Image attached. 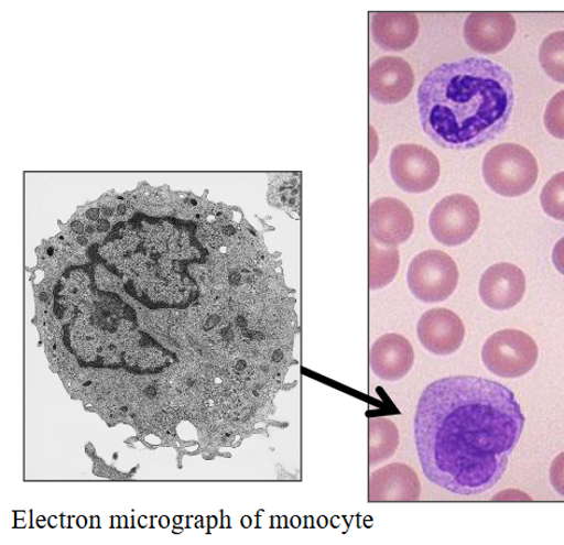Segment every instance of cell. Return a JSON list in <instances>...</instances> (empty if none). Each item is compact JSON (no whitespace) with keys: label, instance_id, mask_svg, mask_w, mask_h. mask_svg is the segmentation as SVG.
Masks as SVG:
<instances>
[{"label":"cell","instance_id":"obj_22","mask_svg":"<svg viewBox=\"0 0 564 545\" xmlns=\"http://www.w3.org/2000/svg\"><path fill=\"white\" fill-rule=\"evenodd\" d=\"M550 482L555 491L564 497V453L558 455L550 467Z\"/></svg>","mask_w":564,"mask_h":545},{"label":"cell","instance_id":"obj_15","mask_svg":"<svg viewBox=\"0 0 564 545\" xmlns=\"http://www.w3.org/2000/svg\"><path fill=\"white\" fill-rule=\"evenodd\" d=\"M419 31V20L413 12H377L372 17L373 41L386 52L411 48L415 44Z\"/></svg>","mask_w":564,"mask_h":545},{"label":"cell","instance_id":"obj_30","mask_svg":"<svg viewBox=\"0 0 564 545\" xmlns=\"http://www.w3.org/2000/svg\"><path fill=\"white\" fill-rule=\"evenodd\" d=\"M112 212H115V211H112V208H110V207H104V208H102V215H104L105 217H110V216H112Z\"/></svg>","mask_w":564,"mask_h":545},{"label":"cell","instance_id":"obj_33","mask_svg":"<svg viewBox=\"0 0 564 545\" xmlns=\"http://www.w3.org/2000/svg\"><path fill=\"white\" fill-rule=\"evenodd\" d=\"M55 314H56V315H58L59 317H62V316H63L62 307L56 306V307H55Z\"/></svg>","mask_w":564,"mask_h":545},{"label":"cell","instance_id":"obj_7","mask_svg":"<svg viewBox=\"0 0 564 545\" xmlns=\"http://www.w3.org/2000/svg\"><path fill=\"white\" fill-rule=\"evenodd\" d=\"M390 174L394 185L408 194H422L438 184L441 163L425 146L400 144L390 155Z\"/></svg>","mask_w":564,"mask_h":545},{"label":"cell","instance_id":"obj_17","mask_svg":"<svg viewBox=\"0 0 564 545\" xmlns=\"http://www.w3.org/2000/svg\"><path fill=\"white\" fill-rule=\"evenodd\" d=\"M369 253V287L371 291L382 290L389 286L399 273V250L379 246L370 239Z\"/></svg>","mask_w":564,"mask_h":545},{"label":"cell","instance_id":"obj_36","mask_svg":"<svg viewBox=\"0 0 564 545\" xmlns=\"http://www.w3.org/2000/svg\"><path fill=\"white\" fill-rule=\"evenodd\" d=\"M180 521H181V519H180V516H177V519H175V523L180 524Z\"/></svg>","mask_w":564,"mask_h":545},{"label":"cell","instance_id":"obj_4","mask_svg":"<svg viewBox=\"0 0 564 545\" xmlns=\"http://www.w3.org/2000/svg\"><path fill=\"white\" fill-rule=\"evenodd\" d=\"M459 272L456 262L442 250H426L409 264L406 284L412 295L426 304L442 303L454 295Z\"/></svg>","mask_w":564,"mask_h":545},{"label":"cell","instance_id":"obj_1","mask_svg":"<svg viewBox=\"0 0 564 545\" xmlns=\"http://www.w3.org/2000/svg\"><path fill=\"white\" fill-rule=\"evenodd\" d=\"M525 426L513 391L481 377H447L419 400L414 437L426 479L458 495L489 491L503 477Z\"/></svg>","mask_w":564,"mask_h":545},{"label":"cell","instance_id":"obj_13","mask_svg":"<svg viewBox=\"0 0 564 545\" xmlns=\"http://www.w3.org/2000/svg\"><path fill=\"white\" fill-rule=\"evenodd\" d=\"M415 362L413 345L403 335L389 333L370 349V368L377 379L399 382L412 371Z\"/></svg>","mask_w":564,"mask_h":545},{"label":"cell","instance_id":"obj_24","mask_svg":"<svg viewBox=\"0 0 564 545\" xmlns=\"http://www.w3.org/2000/svg\"><path fill=\"white\" fill-rule=\"evenodd\" d=\"M109 228H110V224L108 220H106V219L97 220V224H96L97 231L107 232L109 230Z\"/></svg>","mask_w":564,"mask_h":545},{"label":"cell","instance_id":"obj_31","mask_svg":"<svg viewBox=\"0 0 564 545\" xmlns=\"http://www.w3.org/2000/svg\"><path fill=\"white\" fill-rule=\"evenodd\" d=\"M126 212H127V207H126V205H119V207H118V214H119L120 216H123V215H126Z\"/></svg>","mask_w":564,"mask_h":545},{"label":"cell","instance_id":"obj_25","mask_svg":"<svg viewBox=\"0 0 564 545\" xmlns=\"http://www.w3.org/2000/svg\"><path fill=\"white\" fill-rule=\"evenodd\" d=\"M87 217L90 220H98V218H100V209H98V208H90L89 211L87 212Z\"/></svg>","mask_w":564,"mask_h":545},{"label":"cell","instance_id":"obj_29","mask_svg":"<svg viewBox=\"0 0 564 545\" xmlns=\"http://www.w3.org/2000/svg\"><path fill=\"white\" fill-rule=\"evenodd\" d=\"M77 242L80 244V246H88L89 241L87 239L86 236H78L77 237Z\"/></svg>","mask_w":564,"mask_h":545},{"label":"cell","instance_id":"obj_12","mask_svg":"<svg viewBox=\"0 0 564 545\" xmlns=\"http://www.w3.org/2000/svg\"><path fill=\"white\" fill-rule=\"evenodd\" d=\"M478 291L479 297L490 309L509 310L524 298L527 277L512 263H497L484 273Z\"/></svg>","mask_w":564,"mask_h":545},{"label":"cell","instance_id":"obj_6","mask_svg":"<svg viewBox=\"0 0 564 545\" xmlns=\"http://www.w3.org/2000/svg\"><path fill=\"white\" fill-rule=\"evenodd\" d=\"M481 221L476 201L464 194H453L434 206L430 229L436 241L445 247L467 243Z\"/></svg>","mask_w":564,"mask_h":545},{"label":"cell","instance_id":"obj_23","mask_svg":"<svg viewBox=\"0 0 564 545\" xmlns=\"http://www.w3.org/2000/svg\"><path fill=\"white\" fill-rule=\"evenodd\" d=\"M553 262L556 270L564 275V237L554 247Z\"/></svg>","mask_w":564,"mask_h":545},{"label":"cell","instance_id":"obj_8","mask_svg":"<svg viewBox=\"0 0 564 545\" xmlns=\"http://www.w3.org/2000/svg\"><path fill=\"white\" fill-rule=\"evenodd\" d=\"M415 228L414 216L403 201L382 198L369 209L370 239L379 246L398 248L411 240Z\"/></svg>","mask_w":564,"mask_h":545},{"label":"cell","instance_id":"obj_27","mask_svg":"<svg viewBox=\"0 0 564 545\" xmlns=\"http://www.w3.org/2000/svg\"><path fill=\"white\" fill-rule=\"evenodd\" d=\"M124 315L127 318H130V319H134L135 318V314L133 312V309H131L130 306H126L124 307Z\"/></svg>","mask_w":564,"mask_h":545},{"label":"cell","instance_id":"obj_5","mask_svg":"<svg viewBox=\"0 0 564 545\" xmlns=\"http://www.w3.org/2000/svg\"><path fill=\"white\" fill-rule=\"evenodd\" d=\"M486 368L502 379H518L538 363V344L524 331L505 329L492 334L482 348Z\"/></svg>","mask_w":564,"mask_h":545},{"label":"cell","instance_id":"obj_9","mask_svg":"<svg viewBox=\"0 0 564 545\" xmlns=\"http://www.w3.org/2000/svg\"><path fill=\"white\" fill-rule=\"evenodd\" d=\"M414 84L413 68L401 57H382L370 66L369 91L379 105L390 106L404 101Z\"/></svg>","mask_w":564,"mask_h":545},{"label":"cell","instance_id":"obj_14","mask_svg":"<svg viewBox=\"0 0 564 545\" xmlns=\"http://www.w3.org/2000/svg\"><path fill=\"white\" fill-rule=\"evenodd\" d=\"M421 484L416 472L406 465L392 464L371 473L369 480V501L405 502L417 501Z\"/></svg>","mask_w":564,"mask_h":545},{"label":"cell","instance_id":"obj_19","mask_svg":"<svg viewBox=\"0 0 564 545\" xmlns=\"http://www.w3.org/2000/svg\"><path fill=\"white\" fill-rule=\"evenodd\" d=\"M275 185V206L289 215L299 214L301 205V174H282Z\"/></svg>","mask_w":564,"mask_h":545},{"label":"cell","instance_id":"obj_11","mask_svg":"<svg viewBox=\"0 0 564 545\" xmlns=\"http://www.w3.org/2000/svg\"><path fill=\"white\" fill-rule=\"evenodd\" d=\"M416 331L422 347L440 357L456 353L465 339L463 320L445 307L423 314L419 319Z\"/></svg>","mask_w":564,"mask_h":545},{"label":"cell","instance_id":"obj_28","mask_svg":"<svg viewBox=\"0 0 564 545\" xmlns=\"http://www.w3.org/2000/svg\"><path fill=\"white\" fill-rule=\"evenodd\" d=\"M145 394H147V396H148V397L153 399L154 396H156V394H158V390H156V388L150 386V388L145 391Z\"/></svg>","mask_w":564,"mask_h":545},{"label":"cell","instance_id":"obj_16","mask_svg":"<svg viewBox=\"0 0 564 545\" xmlns=\"http://www.w3.org/2000/svg\"><path fill=\"white\" fill-rule=\"evenodd\" d=\"M400 446V432L387 417H372L369 421V466L382 465L390 459Z\"/></svg>","mask_w":564,"mask_h":545},{"label":"cell","instance_id":"obj_26","mask_svg":"<svg viewBox=\"0 0 564 545\" xmlns=\"http://www.w3.org/2000/svg\"><path fill=\"white\" fill-rule=\"evenodd\" d=\"M73 230L76 233L82 235L84 232L83 224L80 221H74L73 222Z\"/></svg>","mask_w":564,"mask_h":545},{"label":"cell","instance_id":"obj_35","mask_svg":"<svg viewBox=\"0 0 564 545\" xmlns=\"http://www.w3.org/2000/svg\"><path fill=\"white\" fill-rule=\"evenodd\" d=\"M161 524H162L163 527L167 526L169 523H167L166 516H164V519H162Z\"/></svg>","mask_w":564,"mask_h":545},{"label":"cell","instance_id":"obj_20","mask_svg":"<svg viewBox=\"0 0 564 545\" xmlns=\"http://www.w3.org/2000/svg\"><path fill=\"white\" fill-rule=\"evenodd\" d=\"M541 204L546 216L564 221V172L547 181L541 194Z\"/></svg>","mask_w":564,"mask_h":545},{"label":"cell","instance_id":"obj_18","mask_svg":"<svg viewBox=\"0 0 564 545\" xmlns=\"http://www.w3.org/2000/svg\"><path fill=\"white\" fill-rule=\"evenodd\" d=\"M540 62L550 78L564 83V32L549 35L543 41Z\"/></svg>","mask_w":564,"mask_h":545},{"label":"cell","instance_id":"obj_37","mask_svg":"<svg viewBox=\"0 0 564 545\" xmlns=\"http://www.w3.org/2000/svg\"><path fill=\"white\" fill-rule=\"evenodd\" d=\"M52 253H53V249L51 248V249H48V254L52 255Z\"/></svg>","mask_w":564,"mask_h":545},{"label":"cell","instance_id":"obj_34","mask_svg":"<svg viewBox=\"0 0 564 545\" xmlns=\"http://www.w3.org/2000/svg\"><path fill=\"white\" fill-rule=\"evenodd\" d=\"M40 299H41V301H44V302H46V301H47V295H46V293H45V292H42V293H41V295H40Z\"/></svg>","mask_w":564,"mask_h":545},{"label":"cell","instance_id":"obj_21","mask_svg":"<svg viewBox=\"0 0 564 545\" xmlns=\"http://www.w3.org/2000/svg\"><path fill=\"white\" fill-rule=\"evenodd\" d=\"M544 123L550 134L557 139H564V90L556 94L549 102Z\"/></svg>","mask_w":564,"mask_h":545},{"label":"cell","instance_id":"obj_10","mask_svg":"<svg viewBox=\"0 0 564 545\" xmlns=\"http://www.w3.org/2000/svg\"><path fill=\"white\" fill-rule=\"evenodd\" d=\"M517 24L511 13L475 12L465 21L464 39L468 46L482 54H496L511 44Z\"/></svg>","mask_w":564,"mask_h":545},{"label":"cell","instance_id":"obj_2","mask_svg":"<svg viewBox=\"0 0 564 545\" xmlns=\"http://www.w3.org/2000/svg\"><path fill=\"white\" fill-rule=\"evenodd\" d=\"M514 102L511 74L477 57L436 66L417 90L421 128L447 150H473L494 141L509 126Z\"/></svg>","mask_w":564,"mask_h":545},{"label":"cell","instance_id":"obj_32","mask_svg":"<svg viewBox=\"0 0 564 545\" xmlns=\"http://www.w3.org/2000/svg\"><path fill=\"white\" fill-rule=\"evenodd\" d=\"M86 232H87L88 235H93V233L95 232V227H94V226H87V228H86Z\"/></svg>","mask_w":564,"mask_h":545},{"label":"cell","instance_id":"obj_3","mask_svg":"<svg viewBox=\"0 0 564 545\" xmlns=\"http://www.w3.org/2000/svg\"><path fill=\"white\" fill-rule=\"evenodd\" d=\"M482 171L489 188L509 198L527 194L539 178L538 160L527 148L513 143L492 148Z\"/></svg>","mask_w":564,"mask_h":545}]
</instances>
